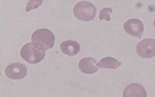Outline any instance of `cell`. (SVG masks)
Listing matches in <instances>:
<instances>
[{
	"instance_id": "277c9868",
	"label": "cell",
	"mask_w": 155,
	"mask_h": 97,
	"mask_svg": "<svg viewBox=\"0 0 155 97\" xmlns=\"http://www.w3.org/2000/svg\"><path fill=\"white\" fill-rule=\"evenodd\" d=\"M137 53L143 58L155 57V39L146 38L140 41L136 48Z\"/></svg>"
},
{
	"instance_id": "8fae6325",
	"label": "cell",
	"mask_w": 155,
	"mask_h": 97,
	"mask_svg": "<svg viewBox=\"0 0 155 97\" xmlns=\"http://www.w3.org/2000/svg\"><path fill=\"white\" fill-rule=\"evenodd\" d=\"M113 13V9L111 8L106 7L103 8L102 10L100 11L99 15V20H106V21H110L111 20V17L110 15Z\"/></svg>"
},
{
	"instance_id": "8992f818",
	"label": "cell",
	"mask_w": 155,
	"mask_h": 97,
	"mask_svg": "<svg viewBox=\"0 0 155 97\" xmlns=\"http://www.w3.org/2000/svg\"><path fill=\"white\" fill-rule=\"evenodd\" d=\"M124 27L127 34L138 38H140L144 31L143 23L140 19H135V18L127 20L124 23Z\"/></svg>"
},
{
	"instance_id": "30bf717a",
	"label": "cell",
	"mask_w": 155,
	"mask_h": 97,
	"mask_svg": "<svg viewBox=\"0 0 155 97\" xmlns=\"http://www.w3.org/2000/svg\"><path fill=\"white\" fill-rule=\"evenodd\" d=\"M122 65L120 61L116 60L113 57H105L102 58L98 63L97 65L102 69H116L120 67Z\"/></svg>"
},
{
	"instance_id": "4fadbf2b",
	"label": "cell",
	"mask_w": 155,
	"mask_h": 97,
	"mask_svg": "<svg viewBox=\"0 0 155 97\" xmlns=\"http://www.w3.org/2000/svg\"><path fill=\"white\" fill-rule=\"evenodd\" d=\"M154 26H155V21H154Z\"/></svg>"
},
{
	"instance_id": "7c38bea8",
	"label": "cell",
	"mask_w": 155,
	"mask_h": 97,
	"mask_svg": "<svg viewBox=\"0 0 155 97\" xmlns=\"http://www.w3.org/2000/svg\"><path fill=\"white\" fill-rule=\"evenodd\" d=\"M43 3V0H29L28 3H27V6H26V9L25 10L27 12H30L31 10H34V9H37L38 7H40Z\"/></svg>"
},
{
	"instance_id": "52a82bcc",
	"label": "cell",
	"mask_w": 155,
	"mask_h": 97,
	"mask_svg": "<svg viewBox=\"0 0 155 97\" xmlns=\"http://www.w3.org/2000/svg\"><path fill=\"white\" fill-rule=\"evenodd\" d=\"M78 69L84 74L92 75L97 72L99 66L97 65L96 60L91 57L83 58L78 62Z\"/></svg>"
},
{
	"instance_id": "ba28073f",
	"label": "cell",
	"mask_w": 155,
	"mask_h": 97,
	"mask_svg": "<svg viewBox=\"0 0 155 97\" xmlns=\"http://www.w3.org/2000/svg\"><path fill=\"white\" fill-rule=\"evenodd\" d=\"M124 97H146L147 92L143 85L137 84V83H132L127 85L124 90L123 93Z\"/></svg>"
},
{
	"instance_id": "6da1fadb",
	"label": "cell",
	"mask_w": 155,
	"mask_h": 97,
	"mask_svg": "<svg viewBox=\"0 0 155 97\" xmlns=\"http://www.w3.org/2000/svg\"><path fill=\"white\" fill-rule=\"evenodd\" d=\"M32 43L40 49L47 51L54 45L55 37L53 32L46 28L38 29L32 34Z\"/></svg>"
},
{
	"instance_id": "5b68a950",
	"label": "cell",
	"mask_w": 155,
	"mask_h": 97,
	"mask_svg": "<svg viewBox=\"0 0 155 97\" xmlns=\"http://www.w3.org/2000/svg\"><path fill=\"white\" fill-rule=\"evenodd\" d=\"M5 74L10 79L20 80L27 75V69L20 62H13L5 68Z\"/></svg>"
},
{
	"instance_id": "9c48e42d",
	"label": "cell",
	"mask_w": 155,
	"mask_h": 97,
	"mask_svg": "<svg viewBox=\"0 0 155 97\" xmlns=\"http://www.w3.org/2000/svg\"><path fill=\"white\" fill-rule=\"evenodd\" d=\"M60 49L64 55L74 56L80 51V44L74 41H64L60 44Z\"/></svg>"
},
{
	"instance_id": "3957f363",
	"label": "cell",
	"mask_w": 155,
	"mask_h": 97,
	"mask_svg": "<svg viewBox=\"0 0 155 97\" xmlns=\"http://www.w3.org/2000/svg\"><path fill=\"white\" fill-rule=\"evenodd\" d=\"M73 13L78 19L81 21H91L96 15V8L92 2L81 1L73 8Z\"/></svg>"
},
{
	"instance_id": "7a4b0ae2",
	"label": "cell",
	"mask_w": 155,
	"mask_h": 97,
	"mask_svg": "<svg viewBox=\"0 0 155 97\" xmlns=\"http://www.w3.org/2000/svg\"><path fill=\"white\" fill-rule=\"evenodd\" d=\"M46 51L40 49L33 43H28L22 47L20 55L23 60L30 64L40 63L44 60Z\"/></svg>"
}]
</instances>
